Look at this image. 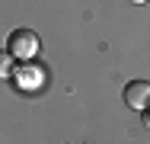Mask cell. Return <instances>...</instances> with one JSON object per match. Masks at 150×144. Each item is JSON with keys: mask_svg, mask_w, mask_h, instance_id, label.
<instances>
[{"mask_svg": "<svg viewBox=\"0 0 150 144\" xmlns=\"http://www.w3.org/2000/svg\"><path fill=\"white\" fill-rule=\"evenodd\" d=\"M125 103H128L131 109H137V112H147V106H150V83L147 80H131V83H125Z\"/></svg>", "mask_w": 150, "mask_h": 144, "instance_id": "7a4b0ae2", "label": "cell"}, {"mask_svg": "<svg viewBox=\"0 0 150 144\" xmlns=\"http://www.w3.org/2000/svg\"><path fill=\"white\" fill-rule=\"evenodd\" d=\"M131 3H147V0H131Z\"/></svg>", "mask_w": 150, "mask_h": 144, "instance_id": "277c9868", "label": "cell"}, {"mask_svg": "<svg viewBox=\"0 0 150 144\" xmlns=\"http://www.w3.org/2000/svg\"><path fill=\"white\" fill-rule=\"evenodd\" d=\"M13 77H16L19 86H35L42 80V71H38V64H32V61H19L16 71H13Z\"/></svg>", "mask_w": 150, "mask_h": 144, "instance_id": "3957f363", "label": "cell"}, {"mask_svg": "<svg viewBox=\"0 0 150 144\" xmlns=\"http://www.w3.org/2000/svg\"><path fill=\"white\" fill-rule=\"evenodd\" d=\"M6 51L16 58V61H29L35 51H38V35L32 29H16L6 42Z\"/></svg>", "mask_w": 150, "mask_h": 144, "instance_id": "6da1fadb", "label": "cell"}]
</instances>
